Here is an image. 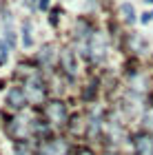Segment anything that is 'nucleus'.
<instances>
[{"mask_svg": "<svg viewBox=\"0 0 153 155\" xmlns=\"http://www.w3.org/2000/svg\"><path fill=\"white\" fill-rule=\"evenodd\" d=\"M7 104L13 107V109H20V107L25 104V93H22L20 89H11L9 95H7Z\"/></svg>", "mask_w": 153, "mask_h": 155, "instance_id": "1", "label": "nucleus"}, {"mask_svg": "<svg viewBox=\"0 0 153 155\" xmlns=\"http://www.w3.org/2000/svg\"><path fill=\"white\" fill-rule=\"evenodd\" d=\"M7 62V47L2 45V40H0V67H2Z\"/></svg>", "mask_w": 153, "mask_h": 155, "instance_id": "7", "label": "nucleus"}, {"mask_svg": "<svg viewBox=\"0 0 153 155\" xmlns=\"http://www.w3.org/2000/svg\"><path fill=\"white\" fill-rule=\"evenodd\" d=\"M65 115H67V111H65V107H62L60 102H51V104H49V117L62 122V120H65Z\"/></svg>", "mask_w": 153, "mask_h": 155, "instance_id": "2", "label": "nucleus"}, {"mask_svg": "<svg viewBox=\"0 0 153 155\" xmlns=\"http://www.w3.org/2000/svg\"><path fill=\"white\" fill-rule=\"evenodd\" d=\"M22 45L25 47H31L33 40H31V22L29 20H25L22 22Z\"/></svg>", "mask_w": 153, "mask_h": 155, "instance_id": "4", "label": "nucleus"}, {"mask_svg": "<svg viewBox=\"0 0 153 155\" xmlns=\"http://www.w3.org/2000/svg\"><path fill=\"white\" fill-rule=\"evenodd\" d=\"M138 151H140V155H153V142L149 137H140L138 140Z\"/></svg>", "mask_w": 153, "mask_h": 155, "instance_id": "3", "label": "nucleus"}, {"mask_svg": "<svg viewBox=\"0 0 153 155\" xmlns=\"http://www.w3.org/2000/svg\"><path fill=\"white\" fill-rule=\"evenodd\" d=\"M65 67L69 71H75V58H73L71 51H65Z\"/></svg>", "mask_w": 153, "mask_h": 155, "instance_id": "5", "label": "nucleus"}, {"mask_svg": "<svg viewBox=\"0 0 153 155\" xmlns=\"http://www.w3.org/2000/svg\"><path fill=\"white\" fill-rule=\"evenodd\" d=\"M122 13H124V18H127L129 22H133V20H135V16H133V7H131L129 2L122 5Z\"/></svg>", "mask_w": 153, "mask_h": 155, "instance_id": "6", "label": "nucleus"}, {"mask_svg": "<svg viewBox=\"0 0 153 155\" xmlns=\"http://www.w3.org/2000/svg\"><path fill=\"white\" fill-rule=\"evenodd\" d=\"M47 5H49V0H40V7H42V9H47Z\"/></svg>", "mask_w": 153, "mask_h": 155, "instance_id": "8", "label": "nucleus"}, {"mask_svg": "<svg viewBox=\"0 0 153 155\" xmlns=\"http://www.w3.org/2000/svg\"><path fill=\"white\" fill-rule=\"evenodd\" d=\"M85 155H89V153H85Z\"/></svg>", "mask_w": 153, "mask_h": 155, "instance_id": "9", "label": "nucleus"}]
</instances>
